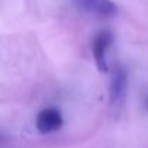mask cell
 <instances>
[{"label": "cell", "mask_w": 148, "mask_h": 148, "mask_svg": "<svg viewBox=\"0 0 148 148\" xmlns=\"http://www.w3.org/2000/svg\"><path fill=\"white\" fill-rule=\"evenodd\" d=\"M112 44V34L109 31H99L92 41V54L99 71H108V49Z\"/></svg>", "instance_id": "1"}, {"label": "cell", "mask_w": 148, "mask_h": 148, "mask_svg": "<svg viewBox=\"0 0 148 148\" xmlns=\"http://www.w3.org/2000/svg\"><path fill=\"white\" fill-rule=\"evenodd\" d=\"M35 125L41 134H51V132H57L62 128L64 119H62L61 112L57 108H47L38 113Z\"/></svg>", "instance_id": "2"}, {"label": "cell", "mask_w": 148, "mask_h": 148, "mask_svg": "<svg viewBox=\"0 0 148 148\" xmlns=\"http://www.w3.org/2000/svg\"><path fill=\"white\" fill-rule=\"evenodd\" d=\"M77 9L97 16H113L118 13V8L112 0H71Z\"/></svg>", "instance_id": "3"}, {"label": "cell", "mask_w": 148, "mask_h": 148, "mask_svg": "<svg viewBox=\"0 0 148 148\" xmlns=\"http://www.w3.org/2000/svg\"><path fill=\"white\" fill-rule=\"evenodd\" d=\"M128 90V74L123 67H116L113 70L110 84H109V99L112 105H121L126 96Z\"/></svg>", "instance_id": "4"}, {"label": "cell", "mask_w": 148, "mask_h": 148, "mask_svg": "<svg viewBox=\"0 0 148 148\" xmlns=\"http://www.w3.org/2000/svg\"><path fill=\"white\" fill-rule=\"evenodd\" d=\"M0 139H2V136H0Z\"/></svg>", "instance_id": "5"}]
</instances>
